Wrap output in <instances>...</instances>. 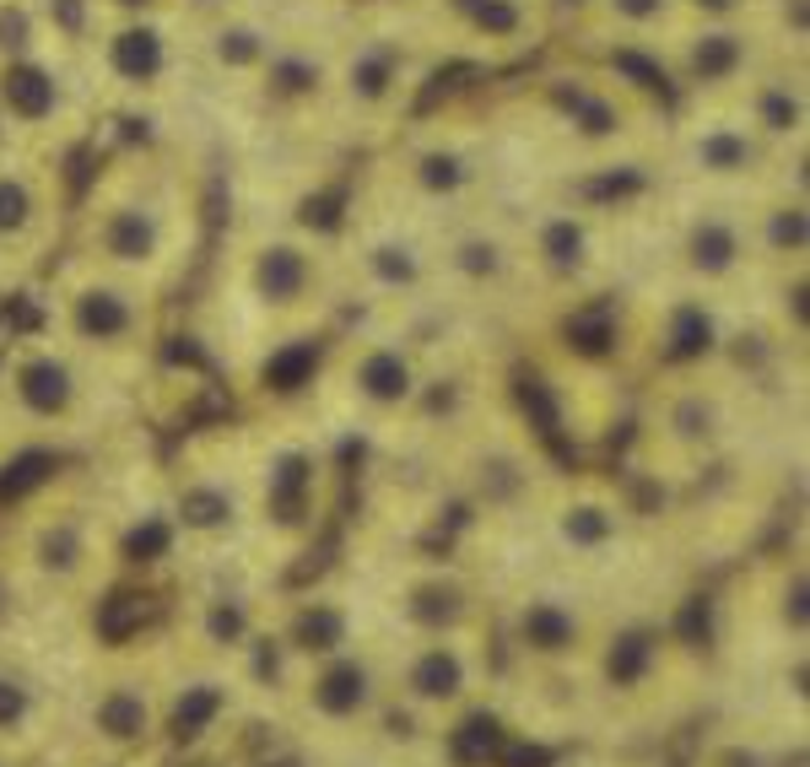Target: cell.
I'll use <instances>...</instances> for the list:
<instances>
[{"instance_id":"6da1fadb","label":"cell","mask_w":810,"mask_h":767,"mask_svg":"<svg viewBox=\"0 0 810 767\" xmlns=\"http://www.w3.org/2000/svg\"><path fill=\"white\" fill-rule=\"evenodd\" d=\"M665 76L648 49H611L595 60H557L535 70L502 125L519 146L557 168V190H595L648 179L665 130Z\"/></svg>"},{"instance_id":"7a4b0ae2","label":"cell","mask_w":810,"mask_h":767,"mask_svg":"<svg viewBox=\"0 0 810 767\" xmlns=\"http://www.w3.org/2000/svg\"><path fill=\"white\" fill-rule=\"evenodd\" d=\"M70 255L163 292L200 244V190L179 157L130 146L70 205Z\"/></svg>"},{"instance_id":"3957f363","label":"cell","mask_w":810,"mask_h":767,"mask_svg":"<svg viewBox=\"0 0 810 767\" xmlns=\"http://www.w3.org/2000/svg\"><path fill=\"white\" fill-rule=\"evenodd\" d=\"M222 292H228L233 314L265 341V357L276 346L313 341V330L341 298L330 227H313L303 216L249 222L228 244Z\"/></svg>"},{"instance_id":"277c9868","label":"cell","mask_w":810,"mask_h":767,"mask_svg":"<svg viewBox=\"0 0 810 767\" xmlns=\"http://www.w3.org/2000/svg\"><path fill=\"white\" fill-rule=\"evenodd\" d=\"M437 55L406 5H368L341 16L335 49H330V76H324V103L319 125L335 135H363V141H389L395 130L417 114V98L433 76Z\"/></svg>"},{"instance_id":"5b68a950","label":"cell","mask_w":810,"mask_h":767,"mask_svg":"<svg viewBox=\"0 0 810 767\" xmlns=\"http://www.w3.org/2000/svg\"><path fill=\"white\" fill-rule=\"evenodd\" d=\"M498 168L502 146L492 120H476L465 109H437V114H411L384 141L368 194L437 227L492 205Z\"/></svg>"},{"instance_id":"8992f818","label":"cell","mask_w":810,"mask_h":767,"mask_svg":"<svg viewBox=\"0 0 810 767\" xmlns=\"http://www.w3.org/2000/svg\"><path fill=\"white\" fill-rule=\"evenodd\" d=\"M76 65L98 114H163L195 87V38L174 11L120 16L92 27Z\"/></svg>"},{"instance_id":"52a82bcc","label":"cell","mask_w":810,"mask_h":767,"mask_svg":"<svg viewBox=\"0 0 810 767\" xmlns=\"http://www.w3.org/2000/svg\"><path fill=\"white\" fill-rule=\"evenodd\" d=\"M157 298L163 292L130 276L65 255L49 281V335L65 341L98 379L125 374L157 346Z\"/></svg>"},{"instance_id":"ba28073f","label":"cell","mask_w":810,"mask_h":767,"mask_svg":"<svg viewBox=\"0 0 810 767\" xmlns=\"http://www.w3.org/2000/svg\"><path fill=\"white\" fill-rule=\"evenodd\" d=\"M617 216H622L617 205H606V200H595L584 190H552L546 200L508 216L524 287L567 298L573 309L595 303L606 270L617 265V249H622V222Z\"/></svg>"},{"instance_id":"9c48e42d","label":"cell","mask_w":810,"mask_h":767,"mask_svg":"<svg viewBox=\"0 0 810 767\" xmlns=\"http://www.w3.org/2000/svg\"><path fill=\"white\" fill-rule=\"evenodd\" d=\"M330 238H335L341 292L363 298L368 309H384V314L437 303V255L428 222L363 190L346 205V216L330 227Z\"/></svg>"},{"instance_id":"30bf717a","label":"cell","mask_w":810,"mask_h":767,"mask_svg":"<svg viewBox=\"0 0 810 767\" xmlns=\"http://www.w3.org/2000/svg\"><path fill=\"white\" fill-rule=\"evenodd\" d=\"M659 222V276L670 292L697 298H741L756 287V259L746 233V194H681L665 190L659 200H643Z\"/></svg>"},{"instance_id":"8fae6325","label":"cell","mask_w":810,"mask_h":767,"mask_svg":"<svg viewBox=\"0 0 810 767\" xmlns=\"http://www.w3.org/2000/svg\"><path fill=\"white\" fill-rule=\"evenodd\" d=\"M778 163H789V157H773L762 146V135L724 98H702V103H676L665 114V130H659V146H654L648 174L665 179V190L730 194V200H741Z\"/></svg>"},{"instance_id":"7c38bea8","label":"cell","mask_w":810,"mask_h":767,"mask_svg":"<svg viewBox=\"0 0 810 767\" xmlns=\"http://www.w3.org/2000/svg\"><path fill=\"white\" fill-rule=\"evenodd\" d=\"M98 374L49 330H27L0 352V422L22 433V448H49L92 416Z\"/></svg>"},{"instance_id":"4fadbf2b","label":"cell","mask_w":810,"mask_h":767,"mask_svg":"<svg viewBox=\"0 0 810 767\" xmlns=\"http://www.w3.org/2000/svg\"><path fill=\"white\" fill-rule=\"evenodd\" d=\"M16 503H22V524L11 541L16 583H27L33 594H55V600L87 594L103 574V563L114 557L103 513L76 498H49V481Z\"/></svg>"},{"instance_id":"5bb4252c","label":"cell","mask_w":810,"mask_h":767,"mask_svg":"<svg viewBox=\"0 0 810 767\" xmlns=\"http://www.w3.org/2000/svg\"><path fill=\"white\" fill-rule=\"evenodd\" d=\"M92 120H98V103L81 81L76 55L38 49V55L0 60V141L5 146L60 157L65 146L87 135Z\"/></svg>"},{"instance_id":"9a60e30c","label":"cell","mask_w":810,"mask_h":767,"mask_svg":"<svg viewBox=\"0 0 810 767\" xmlns=\"http://www.w3.org/2000/svg\"><path fill=\"white\" fill-rule=\"evenodd\" d=\"M313 379H324L330 400L341 405V416L363 422V427H389V422L411 416L428 400L422 352L400 324H374V330L352 335L341 352L319 357Z\"/></svg>"},{"instance_id":"2e32d148","label":"cell","mask_w":810,"mask_h":767,"mask_svg":"<svg viewBox=\"0 0 810 767\" xmlns=\"http://www.w3.org/2000/svg\"><path fill=\"white\" fill-rule=\"evenodd\" d=\"M70 200L55 157L0 141V292L38 276L65 238Z\"/></svg>"},{"instance_id":"e0dca14e","label":"cell","mask_w":810,"mask_h":767,"mask_svg":"<svg viewBox=\"0 0 810 767\" xmlns=\"http://www.w3.org/2000/svg\"><path fill=\"white\" fill-rule=\"evenodd\" d=\"M437 60L513 65L552 38L546 0H400Z\"/></svg>"},{"instance_id":"ac0fdd59","label":"cell","mask_w":810,"mask_h":767,"mask_svg":"<svg viewBox=\"0 0 810 767\" xmlns=\"http://www.w3.org/2000/svg\"><path fill=\"white\" fill-rule=\"evenodd\" d=\"M389 703L411 719H437L443 735H454L465 719L487 713L481 698V648L476 633L454 638H400V654L384 659Z\"/></svg>"},{"instance_id":"d6986e66","label":"cell","mask_w":810,"mask_h":767,"mask_svg":"<svg viewBox=\"0 0 810 767\" xmlns=\"http://www.w3.org/2000/svg\"><path fill=\"white\" fill-rule=\"evenodd\" d=\"M292 703L303 713V724L319 735H357L384 719L389 708V676L384 659L363 643H341L319 659L292 665Z\"/></svg>"},{"instance_id":"ffe728a7","label":"cell","mask_w":810,"mask_h":767,"mask_svg":"<svg viewBox=\"0 0 810 767\" xmlns=\"http://www.w3.org/2000/svg\"><path fill=\"white\" fill-rule=\"evenodd\" d=\"M324 487V454L303 438H276L244 459V492H249V530L276 541H303L319 519Z\"/></svg>"},{"instance_id":"44dd1931","label":"cell","mask_w":810,"mask_h":767,"mask_svg":"<svg viewBox=\"0 0 810 767\" xmlns=\"http://www.w3.org/2000/svg\"><path fill=\"white\" fill-rule=\"evenodd\" d=\"M281 27H287V11L276 0H244V5L211 16V22H195L189 27V38H195V81H211L228 98L249 103L254 81L270 60Z\"/></svg>"},{"instance_id":"7402d4cb","label":"cell","mask_w":810,"mask_h":767,"mask_svg":"<svg viewBox=\"0 0 810 767\" xmlns=\"http://www.w3.org/2000/svg\"><path fill=\"white\" fill-rule=\"evenodd\" d=\"M541 530L567 568H606L632 541V503L606 481H567L546 498Z\"/></svg>"},{"instance_id":"603a6c76","label":"cell","mask_w":810,"mask_h":767,"mask_svg":"<svg viewBox=\"0 0 810 767\" xmlns=\"http://www.w3.org/2000/svg\"><path fill=\"white\" fill-rule=\"evenodd\" d=\"M81 730L114 763H130V757L152 752L163 741V681L152 670H141V665H109L87 687Z\"/></svg>"},{"instance_id":"cb8c5ba5","label":"cell","mask_w":810,"mask_h":767,"mask_svg":"<svg viewBox=\"0 0 810 767\" xmlns=\"http://www.w3.org/2000/svg\"><path fill=\"white\" fill-rule=\"evenodd\" d=\"M600 638V622L589 611V600L573 583H535L513 600L508 616V643L541 665V670H573L589 659V648Z\"/></svg>"},{"instance_id":"d4e9b609","label":"cell","mask_w":810,"mask_h":767,"mask_svg":"<svg viewBox=\"0 0 810 767\" xmlns=\"http://www.w3.org/2000/svg\"><path fill=\"white\" fill-rule=\"evenodd\" d=\"M389 616L400 638H454V633H476L481 594L448 563H417L389 583Z\"/></svg>"},{"instance_id":"484cf974","label":"cell","mask_w":810,"mask_h":767,"mask_svg":"<svg viewBox=\"0 0 810 767\" xmlns=\"http://www.w3.org/2000/svg\"><path fill=\"white\" fill-rule=\"evenodd\" d=\"M724 103L762 135V146L773 157H800L806 152V135H810L806 60H762Z\"/></svg>"},{"instance_id":"4316f807","label":"cell","mask_w":810,"mask_h":767,"mask_svg":"<svg viewBox=\"0 0 810 767\" xmlns=\"http://www.w3.org/2000/svg\"><path fill=\"white\" fill-rule=\"evenodd\" d=\"M730 427V400L708 368L665 374L659 405H654V438L670 459H708L724 444Z\"/></svg>"},{"instance_id":"83f0119b","label":"cell","mask_w":810,"mask_h":767,"mask_svg":"<svg viewBox=\"0 0 810 767\" xmlns=\"http://www.w3.org/2000/svg\"><path fill=\"white\" fill-rule=\"evenodd\" d=\"M174 513V530L185 546L200 552H217V546H233L244 530H249V492H244V459L238 465H200L189 470L185 481L174 487L168 498Z\"/></svg>"},{"instance_id":"f1b7e54d","label":"cell","mask_w":810,"mask_h":767,"mask_svg":"<svg viewBox=\"0 0 810 767\" xmlns=\"http://www.w3.org/2000/svg\"><path fill=\"white\" fill-rule=\"evenodd\" d=\"M691 11V0H578L573 22L600 44V55L611 49H659L681 16Z\"/></svg>"},{"instance_id":"f546056e","label":"cell","mask_w":810,"mask_h":767,"mask_svg":"<svg viewBox=\"0 0 810 767\" xmlns=\"http://www.w3.org/2000/svg\"><path fill=\"white\" fill-rule=\"evenodd\" d=\"M670 638H686L681 622L670 627V633H659L654 622H622V627H600V638L589 648V659L584 665H595V676H600V687L606 692H617V698H632V692H643L654 676H659V659H665V643Z\"/></svg>"},{"instance_id":"4dcf8cb0","label":"cell","mask_w":810,"mask_h":767,"mask_svg":"<svg viewBox=\"0 0 810 767\" xmlns=\"http://www.w3.org/2000/svg\"><path fill=\"white\" fill-rule=\"evenodd\" d=\"M238 665H222L211 659L206 670H195L189 681H163V741H179V746H200L206 735L222 730V719L233 713V676Z\"/></svg>"},{"instance_id":"1f68e13d","label":"cell","mask_w":810,"mask_h":767,"mask_svg":"<svg viewBox=\"0 0 810 767\" xmlns=\"http://www.w3.org/2000/svg\"><path fill=\"white\" fill-rule=\"evenodd\" d=\"M654 357H659L665 374L708 368L719 357V298L665 292L659 324H654Z\"/></svg>"},{"instance_id":"d6a6232c","label":"cell","mask_w":810,"mask_h":767,"mask_svg":"<svg viewBox=\"0 0 810 767\" xmlns=\"http://www.w3.org/2000/svg\"><path fill=\"white\" fill-rule=\"evenodd\" d=\"M44 692L27 670L0 665V752H22L33 746L44 730Z\"/></svg>"},{"instance_id":"836d02e7","label":"cell","mask_w":810,"mask_h":767,"mask_svg":"<svg viewBox=\"0 0 810 767\" xmlns=\"http://www.w3.org/2000/svg\"><path fill=\"white\" fill-rule=\"evenodd\" d=\"M98 22H120V16H163L174 11V0H92Z\"/></svg>"},{"instance_id":"e575fe53","label":"cell","mask_w":810,"mask_h":767,"mask_svg":"<svg viewBox=\"0 0 810 767\" xmlns=\"http://www.w3.org/2000/svg\"><path fill=\"white\" fill-rule=\"evenodd\" d=\"M0 767H16V752H0Z\"/></svg>"}]
</instances>
